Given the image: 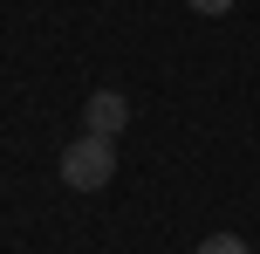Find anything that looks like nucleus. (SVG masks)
Wrapping results in <instances>:
<instances>
[{
  "instance_id": "f257e3e1",
  "label": "nucleus",
  "mask_w": 260,
  "mask_h": 254,
  "mask_svg": "<svg viewBox=\"0 0 260 254\" xmlns=\"http://www.w3.org/2000/svg\"><path fill=\"white\" fill-rule=\"evenodd\" d=\"M117 179V137H89L82 131L76 145L62 151V186L69 192H103Z\"/></svg>"
},
{
  "instance_id": "f03ea898",
  "label": "nucleus",
  "mask_w": 260,
  "mask_h": 254,
  "mask_svg": "<svg viewBox=\"0 0 260 254\" xmlns=\"http://www.w3.org/2000/svg\"><path fill=\"white\" fill-rule=\"evenodd\" d=\"M123 124H130V96L123 90H96L89 103H82V131L89 137H117Z\"/></svg>"
},
{
  "instance_id": "7ed1b4c3",
  "label": "nucleus",
  "mask_w": 260,
  "mask_h": 254,
  "mask_svg": "<svg viewBox=\"0 0 260 254\" xmlns=\"http://www.w3.org/2000/svg\"><path fill=\"white\" fill-rule=\"evenodd\" d=\"M199 254H253V247L240 241V234H206V241H199Z\"/></svg>"
},
{
  "instance_id": "20e7f679",
  "label": "nucleus",
  "mask_w": 260,
  "mask_h": 254,
  "mask_svg": "<svg viewBox=\"0 0 260 254\" xmlns=\"http://www.w3.org/2000/svg\"><path fill=\"white\" fill-rule=\"evenodd\" d=\"M192 14H206V21H219V14H233V0H185Z\"/></svg>"
}]
</instances>
